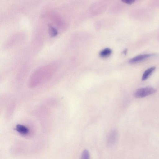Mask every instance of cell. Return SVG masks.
<instances>
[{"instance_id": "2", "label": "cell", "mask_w": 159, "mask_h": 159, "mask_svg": "<svg viewBox=\"0 0 159 159\" xmlns=\"http://www.w3.org/2000/svg\"><path fill=\"white\" fill-rule=\"evenodd\" d=\"M156 91V89L152 87H142L138 89L136 91L134 95L136 98H142L154 93Z\"/></svg>"}, {"instance_id": "3", "label": "cell", "mask_w": 159, "mask_h": 159, "mask_svg": "<svg viewBox=\"0 0 159 159\" xmlns=\"http://www.w3.org/2000/svg\"><path fill=\"white\" fill-rule=\"evenodd\" d=\"M118 137L117 132L116 130H112L110 134L107 139L108 147L113 146L116 143Z\"/></svg>"}, {"instance_id": "4", "label": "cell", "mask_w": 159, "mask_h": 159, "mask_svg": "<svg viewBox=\"0 0 159 159\" xmlns=\"http://www.w3.org/2000/svg\"><path fill=\"white\" fill-rule=\"evenodd\" d=\"M153 54L139 55L132 58L129 61L130 64H134L143 61L152 56Z\"/></svg>"}, {"instance_id": "9", "label": "cell", "mask_w": 159, "mask_h": 159, "mask_svg": "<svg viewBox=\"0 0 159 159\" xmlns=\"http://www.w3.org/2000/svg\"><path fill=\"white\" fill-rule=\"evenodd\" d=\"M49 33L52 36H55L57 34V30L52 27H50L49 28Z\"/></svg>"}, {"instance_id": "7", "label": "cell", "mask_w": 159, "mask_h": 159, "mask_svg": "<svg viewBox=\"0 0 159 159\" xmlns=\"http://www.w3.org/2000/svg\"><path fill=\"white\" fill-rule=\"evenodd\" d=\"M111 53V50L109 48H106L101 51L100 56L102 57H106L109 56Z\"/></svg>"}, {"instance_id": "8", "label": "cell", "mask_w": 159, "mask_h": 159, "mask_svg": "<svg viewBox=\"0 0 159 159\" xmlns=\"http://www.w3.org/2000/svg\"><path fill=\"white\" fill-rule=\"evenodd\" d=\"M89 157V152L87 150H84L83 151L82 155V158L83 159H88Z\"/></svg>"}, {"instance_id": "1", "label": "cell", "mask_w": 159, "mask_h": 159, "mask_svg": "<svg viewBox=\"0 0 159 159\" xmlns=\"http://www.w3.org/2000/svg\"><path fill=\"white\" fill-rule=\"evenodd\" d=\"M56 65L51 64L44 66L38 69L32 75L30 80L31 86H35L50 77L56 70Z\"/></svg>"}, {"instance_id": "5", "label": "cell", "mask_w": 159, "mask_h": 159, "mask_svg": "<svg viewBox=\"0 0 159 159\" xmlns=\"http://www.w3.org/2000/svg\"><path fill=\"white\" fill-rule=\"evenodd\" d=\"M155 69V67L152 66L146 70L143 75L142 80L144 81L147 80L154 71Z\"/></svg>"}, {"instance_id": "6", "label": "cell", "mask_w": 159, "mask_h": 159, "mask_svg": "<svg viewBox=\"0 0 159 159\" xmlns=\"http://www.w3.org/2000/svg\"><path fill=\"white\" fill-rule=\"evenodd\" d=\"M16 129L18 132L23 134H26L29 131V129L27 127L22 125H17Z\"/></svg>"}, {"instance_id": "10", "label": "cell", "mask_w": 159, "mask_h": 159, "mask_svg": "<svg viewBox=\"0 0 159 159\" xmlns=\"http://www.w3.org/2000/svg\"><path fill=\"white\" fill-rule=\"evenodd\" d=\"M124 3L128 4H131L134 3L136 0H121Z\"/></svg>"}]
</instances>
